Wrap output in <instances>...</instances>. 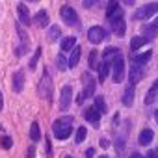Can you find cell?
I'll use <instances>...</instances> for the list:
<instances>
[{
	"instance_id": "1",
	"label": "cell",
	"mask_w": 158,
	"mask_h": 158,
	"mask_svg": "<svg viewBox=\"0 0 158 158\" xmlns=\"http://www.w3.org/2000/svg\"><path fill=\"white\" fill-rule=\"evenodd\" d=\"M52 132L58 139H67L73 132V117L67 115V117H60L54 121L52 125Z\"/></svg>"
},
{
	"instance_id": "2",
	"label": "cell",
	"mask_w": 158,
	"mask_h": 158,
	"mask_svg": "<svg viewBox=\"0 0 158 158\" xmlns=\"http://www.w3.org/2000/svg\"><path fill=\"white\" fill-rule=\"evenodd\" d=\"M82 93H80V97H78V104H82L84 102V99H89V97H93V93H95V86H97V82H95V78L89 74V73H84L82 74Z\"/></svg>"
},
{
	"instance_id": "3",
	"label": "cell",
	"mask_w": 158,
	"mask_h": 158,
	"mask_svg": "<svg viewBox=\"0 0 158 158\" xmlns=\"http://www.w3.org/2000/svg\"><path fill=\"white\" fill-rule=\"evenodd\" d=\"M110 24H112V30L115 35H125V17H123V11L121 10H115L110 17H108Z\"/></svg>"
},
{
	"instance_id": "4",
	"label": "cell",
	"mask_w": 158,
	"mask_h": 158,
	"mask_svg": "<svg viewBox=\"0 0 158 158\" xmlns=\"http://www.w3.org/2000/svg\"><path fill=\"white\" fill-rule=\"evenodd\" d=\"M112 78H114L115 84H121L123 78H125V60L121 56H117L112 61Z\"/></svg>"
},
{
	"instance_id": "5",
	"label": "cell",
	"mask_w": 158,
	"mask_h": 158,
	"mask_svg": "<svg viewBox=\"0 0 158 158\" xmlns=\"http://www.w3.org/2000/svg\"><path fill=\"white\" fill-rule=\"evenodd\" d=\"M37 93H39L41 99H50V93H52V78L48 76L47 71L43 73V78H41V82H39Z\"/></svg>"
},
{
	"instance_id": "6",
	"label": "cell",
	"mask_w": 158,
	"mask_h": 158,
	"mask_svg": "<svg viewBox=\"0 0 158 158\" xmlns=\"http://www.w3.org/2000/svg\"><path fill=\"white\" fill-rule=\"evenodd\" d=\"M156 11H158V4H147V6L136 10L132 19H136V21H147V19H151Z\"/></svg>"
},
{
	"instance_id": "7",
	"label": "cell",
	"mask_w": 158,
	"mask_h": 158,
	"mask_svg": "<svg viewBox=\"0 0 158 158\" xmlns=\"http://www.w3.org/2000/svg\"><path fill=\"white\" fill-rule=\"evenodd\" d=\"M60 15H61V19H63L69 26H78V15H76V11H74L71 6H63V8L60 10Z\"/></svg>"
},
{
	"instance_id": "8",
	"label": "cell",
	"mask_w": 158,
	"mask_h": 158,
	"mask_svg": "<svg viewBox=\"0 0 158 158\" xmlns=\"http://www.w3.org/2000/svg\"><path fill=\"white\" fill-rule=\"evenodd\" d=\"M88 39H89L93 45H99L101 41L106 39V32H104V28H101V26H91L89 32H88Z\"/></svg>"
},
{
	"instance_id": "9",
	"label": "cell",
	"mask_w": 158,
	"mask_h": 158,
	"mask_svg": "<svg viewBox=\"0 0 158 158\" xmlns=\"http://www.w3.org/2000/svg\"><path fill=\"white\" fill-rule=\"evenodd\" d=\"M71 99H73V88L71 86H63L61 97H60V110H69Z\"/></svg>"
},
{
	"instance_id": "10",
	"label": "cell",
	"mask_w": 158,
	"mask_h": 158,
	"mask_svg": "<svg viewBox=\"0 0 158 158\" xmlns=\"http://www.w3.org/2000/svg\"><path fill=\"white\" fill-rule=\"evenodd\" d=\"M84 117H86V121L91 123L93 127H99V123H101V112H99L95 106H93V108H86Z\"/></svg>"
},
{
	"instance_id": "11",
	"label": "cell",
	"mask_w": 158,
	"mask_h": 158,
	"mask_svg": "<svg viewBox=\"0 0 158 158\" xmlns=\"http://www.w3.org/2000/svg\"><path fill=\"white\" fill-rule=\"evenodd\" d=\"M141 76H143L141 67H139L138 63H134V65L130 67V71H128V80H130V84H132V86H134V84H138V82L141 80Z\"/></svg>"
},
{
	"instance_id": "12",
	"label": "cell",
	"mask_w": 158,
	"mask_h": 158,
	"mask_svg": "<svg viewBox=\"0 0 158 158\" xmlns=\"http://www.w3.org/2000/svg\"><path fill=\"white\" fill-rule=\"evenodd\" d=\"M24 88V73L23 71H17L13 74V91L15 93H21Z\"/></svg>"
},
{
	"instance_id": "13",
	"label": "cell",
	"mask_w": 158,
	"mask_h": 158,
	"mask_svg": "<svg viewBox=\"0 0 158 158\" xmlns=\"http://www.w3.org/2000/svg\"><path fill=\"white\" fill-rule=\"evenodd\" d=\"M17 11H19V21L24 24V26H28L30 23H32V19H30V11H28V8L24 6V4H19V8H17Z\"/></svg>"
},
{
	"instance_id": "14",
	"label": "cell",
	"mask_w": 158,
	"mask_h": 158,
	"mask_svg": "<svg viewBox=\"0 0 158 158\" xmlns=\"http://www.w3.org/2000/svg\"><path fill=\"white\" fill-rule=\"evenodd\" d=\"M143 37L147 39V41H151V39H154L156 37V34H158V23L154 21L152 24H147V26H143Z\"/></svg>"
},
{
	"instance_id": "15",
	"label": "cell",
	"mask_w": 158,
	"mask_h": 158,
	"mask_svg": "<svg viewBox=\"0 0 158 158\" xmlns=\"http://www.w3.org/2000/svg\"><path fill=\"white\" fill-rule=\"evenodd\" d=\"M152 138H154V134H152V130L151 128H143L141 132H139V138H138V141H139V145H149L151 141H152Z\"/></svg>"
},
{
	"instance_id": "16",
	"label": "cell",
	"mask_w": 158,
	"mask_h": 158,
	"mask_svg": "<svg viewBox=\"0 0 158 158\" xmlns=\"http://www.w3.org/2000/svg\"><path fill=\"white\" fill-rule=\"evenodd\" d=\"M123 104L125 106H132L134 104V86L132 84H128L125 93H123Z\"/></svg>"
},
{
	"instance_id": "17",
	"label": "cell",
	"mask_w": 158,
	"mask_h": 158,
	"mask_svg": "<svg viewBox=\"0 0 158 158\" xmlns=\"http://www.w3.org/2000/svg\"><path fill=\"white\" fill-rule=\"evenodd\" d=\"M35 24H37L39 28L48 26V13H47L45 10H39V11L35 13Z\"/></svg>"
},
{
	"instance_id": "18",
	"label": "cell",
	"mask_w": 158,
	"mask_h": 158,
	"mask_svg": "<svg viewBox=\"0 0 158 158\" xmlns=\"http://www.w3.org/2000/svg\"><path fill=\"white\" fill-rule=\"evenodd\" d=\"M78 60H80V47H74L71 50V56H69V67L74 69L76 63H78Z\"/></svg>"
},
{
	"instance_id": "19",
	"label": "cell",
	"mask_w": 158,
	"mask_h": 158,
	"mask_svg": "<svg viewBox=\"0 0 158 158\" xmlns=\"http://www.w3.org/2000/svg\"><path fill=\"white\" fill-rule=\"evenodd\" d=\"M74 47H76V39H74L73 35L61 39V50H63V52H69V50H73Z\"/></svg>"
},
{
	"instance_id": "20",
	"label": "cell",
	"mask_w": 158,
	"mask_h": 158,
	"mask_svg": "<svg viewBox=\"0 0 158 158\" xmlns=\"http://www.w3.org/2000/svg\"><path fill=\"white\" fill-rule=\"evenodd\" d=\"M117 56H121V50H119L117 47H108V48L104 50V61H108V63H110L112 58L115 60Z\"/></svg>"
},
{
	"instance_id": "21",
	"label": "cell",
	"mask_w": 158,
	"mask_h": 158,
	"mask_svg": "<svg viewBox=\"0 0 158 158\" xmlns=\"http://www.w3.org/2000/svg\"><path fill=\"white\" fill-rule=\"evenodd\" d=\"M60 34H61L60 26H50V28H48V34H47V39H48L50 43H54V41L60 39Z\"/></svg>"
},
{
	"instance_id": "22",
	"label": "cell",
	"mask_w": 158,
	"mask_h": 158,
	"mask_svg": "<svg viewBox=\"0 0 158 158\" xmlns=\"http://www.w3.org/2000/svg\"><path fill=\"white\" fill-rule=\"evenodd\" d=\"M108 73H110V63H108V61H102L101 67H99V82H104V80H106Z\"/></svg>"
},
{
	"instance_id": "23",
	"label": "cell",
	"mask_w": 158,
	"mask_h": 158,
	"mask_svg": "<svg viewBox=\"0 0 158 158\" xmlns=\"http://www.w3.org/2000/svg\"><path fill=\"white\" fill-rule=\"evenodd\" d=\"M30 138H32L34 141H39V138H41V128H39V123H32V127H30Z\"/></svg>"
},
{
	"instance_id": "24",
	"label": "cell",
	"mask_w": 158,
	"mask_h": 158,
	"mask_svg": "<svg viewBox=\"0 0 158 158\" xmlns=\"http://www.w3.org/2000/svg\"><path fill=\"white\" fill-rule=\"evenodd\" d=\"M147 43V39L141 35V37H132V41H130V48L132 50H138V48H141L143 45Z\"/></svg>"
},
{
	"instance_id": "25",
	"label": "cell",
	"mask_w": 158,
	"mask_h": 158,
	"mask_svg": "<svg viewBox=\"0 0 158 158\" xmlns=\"http://www.w3.org/2000/svg\"><path fill=\"white\" fill-rule=\"evenodd\" d=\"M95 108H97L101 114H106V112H108V106H106L104 97H97V99H95Z\"/></svg>"
},
{
	"instance_id": "26",
	"label": "cell",
	"mask_w": 158,
	"mask_h": 158,
	"mask_svg": "<svg viewBox=\"0 0 158 158\" xmlns=\"http://www.w3.org/2000/svg\"><path fill=\"white\" fill-rule=\"evenodd\" d=\"M86 136H88V130H86L84 127H80V128H78V130H76V136H74V141H76V143H82V141L86 139Z\"/></svg>"
},
{
	"instance_id": "27",
	"label": "cell",
	"mask_w": 158,
	"mask_h": 158,
	"mask_svg": "<svg viewBox=\"0 0 158 158\" xmlns=\"http://www.w3.org/2000/svg\"><path fill=\"white\" fill-rule=\"evenodd\" d=\"M149 60H151V52H145V54H141V56H134V58H132V61H134V63H138V65L147 63Z\"/></svg>"
},
{
	"instance_id": "28",
	"label": "cell",
	"mask_w": 158,
	"mask_h": 158,
	"mask_svg": "<svg viewBox=\"0 0 158 158\" xmlns=\"http://www.w3.org/2000/svg\"><path fill=\"white\" fill-rule=\"evenodd\" d=\"M97 58H99V52H97V50H91V54H89V67H91V69H99Z\"/></svg>"
},
{
	"instance_id": "29",
	"label": "cell",
	"mask_w": 158,
	"mask_h": 158,
	"mask_svg": "<svg viewBox=\"0 0 158 158\" xmlns=\"http://www.w3.org/2000/svg\"><path fill=\"white\" fill-rule=\"evenodd\" d=\"M56 65H58V69H60V71H65V69L69 67V61L63 58V54H60V56L56 58Z\"/></svg>"
},
{
	"instance_id": "30",
	"label": "cell",
	"mask_w": 158,
	"mask_h": 158,
	"mask_svg": "<svg viewBox=\"0 0 158 158\" xmlns=\"http://www.w3.org/2000/svg\"><path fill=\"white\" fill-rule=\"evenodd\" d=\"M115 10H119V2H117V0H110V2H108V8H106V15L110 17Z\"/></svg>"
},
{
	"instance_id": "31",
	"label": "cell",
	"mask_w": 158,
	"mask_h": 158,
	"mask_svg": "<svg viewBox=\"0 0 158 158\" xmlns=\"http://www.w3.org/2000/svg\"><path fill=\"white\" fill-rule=\"evenodd\" d=\"M156 88H151L149 89V93H147V97H145V104H152L154 102V99H156Z\"/></svg>"
},
{
	"instance_id": "32",
	"label": "cell",
	"mask_w": 158,
	"mask_h": 158,
	"mask_svg": "<svg viewBox=\"0 0 158 158\" xmlns=\"http://www.w3.org/2000/svg\"><path fill=\"white\" fill-rule=\"evenodd\" d=\"M39 54H41V50L37 48V50H35V54H34V58L30 60V69H32V71L37 67V60H39Z\"/></svg>"
},
{
	"instance_id": "33",
	"label": "cell",
	"mask_w": 158,
	"mask_h": 158,
	"mask_svg": "<svg viewBox=\"0 0 158 158\" xmlns=\"http://www.w3.org/2000/svg\"><path fill=\"white\" fill-rule=\"evenodd\" d=\"M0 143H2V147H4V149H10V147L13 145V141H11V138H8V136H4L2 139H0Z\"/></svg>"
},
{
	"instance_id": "34",
	"label": "cell",
	"mask_w": 158,
	"mask_h": 158,
	"mask_svg": "<svg viewBox=\"0 0 158 158\" xmlns=\"http://www.w3.org/2000/svg\"><path fill=\"white\" fill-rule=\"evenodd\" d=\"M86 8H93L95 4H99V0H84V2H82Z\"/></svg>"
},
{
	"instance_id": "35",
	"label": "cell",
	"mask_w": 158,
	"mask_h": 158,
	"mask_svg": "<svg viewBox=\"0 0 158 158\" xmlns=\"http://www.w3.org/2000/svg\"><path fill=\"white\" fill-rule=\"evenodd\" d=\"M95 156V149H88L86 151V158H93Z\"/></svg>"
},
{
	"instance_id": "36",
	"label": "cell",
	"mask_w": 158,
	"mask_h": 158,
	"mask_svg": "<svg viewBox=\"0 0 158 158\" xmlns=\"http://www.w3.org/2000/svg\"><path fill=\"white\" fill-rule=\"evenodd\" d=\"M34 154H35V149L30 147V149H28V158H34Z\"/></svg>"
},
{
	"instance_id": "37",
	"label": "cell",
	"mask_w": 158,
	"mask_h": 158,
	"mask_svg": "<svg viewBox=\"0 0 158 158\" xmlns=\"http://www.w3.org/2000/svg\"><path fill=\"white\" fill-rule=\"evenodd\" d=\"M145 158H156V151H149Z\"/></svg>"
},
{
	"instance_id": "38",
	"label": "cell",
	"mask_w": 158,
	"mask_h": 158,
	"mask_svg": "<svg viewBox=\"0 0 158 158\" xmlns=\"http://www.w3.org/2000/svg\"><path fill=\"white\" fill-rule=\"evenodd\" d=\"M130 158H143V156H141L139 152H132V154H130Z\"/></svg>"
},
{
	"instance_id": "39",
	"label": "cell",
	"mask_w": 158,
	"mask_h": 158,
	"mask_svg": "<svg viewBox=\"0 0 158 158\" xmlns=\"http://www.w3.org/2000/svg\"><path fill=\"white\" fill-rule=\"evenodd\" d=\"M123 2H125V4H127V6H132V4H134V2H136V0H123Z\"/></svg>"
},
{
	"instance_id": "40",
	"label": "cell",
	"mask_w": 158,
	"mask_h": 158,
	"mask_svg": "<svg viewBox=\"0 0 158 158\" xmlns=\"http://www.w3.org/2000/svg\"><path fill=\"white\" fill-rule=\"evenodd\" d=\"M101 145H102L104 149H108V141H106V139H102V141H101Z\"/></svg>"
},
{
	"instance_id": "41",
	"label": "cell",
	"mask_w": 158,
	"mask_h": 158,
	"mask_svg": "<svg viewBox=\"0 0 158 158\" xmlns=\"http://www.w3.org/2000/svg\"><path fill=\"white\" fill-rule=\"evenodd\" d=\"M2 104H4V99H2V93H0V110H2Z\"/></svg>"
},
{
	"instance_id": "42",
	"label": "cell",
	"mask_w": 158,
	"mask_h": 158,
	"mask_svg": "<svg viewBox=\"0 0 158 158\" xmlns=\"http://www.w3.org/2000/svg\"><path fill=\"white\" fill-rule=\"evenodd\" d=\"M154 119H156V123H158V110L154 112Z\"/></svg>"
},
{
	"instance_id": "43",
	"label": "cell",
	"mask_w": 158,
	"mask_h": 158,
	"mask_svg": "<svg viewBox=\"0 0 158 158\" xmlns=\"http://www.w3.org/2000/svg\"><path fill=\"white\" fill-rule=\"evenodd\" d=\"M152 88H156V89H158V80H156V82L152 84Z\"/></svg>"
},
{
	"instance_id": "44",
	"label": "cell",
	"mask_w": 158,
	"mask_h": 158,
	"mask_svg": "<svg viewBox=\"0 0 158 158\" xmlns=\"http://www.w3.org/2000/svg\"><path fill=\"white\" fill-rule=\"evenodd\" d=\"M28 2H39V0H28Z\"/></svg>"
},
{
	"instance_id": "45",
	"label": "cell",
	"mask_w": 158,
	"mask_h": 158,
	"mask_svg": "<svg viewBox=\"0 0 158 158\" xmlns=\"http://www.w3.org/2000/svg\"><path fill=\"white\" fill-rule=\"evenodd\" d=\"M65 158H73V156H69V154H67V156H65Z\"/></svg>"
},
{
	"instance_id": "46",
	"label": "cell",
	"mask_w": 158,
	"mask_h": 158,
	"mask_svg": "<svg viewBox=\"0 0 158 158\" xmlns=\"http://www.w3.org/2000/svg\"><path fill=\"white\" fill-rule=\"evenodd\" d=\"M99 158H108V156H99Z\"/></svg>"
},
{
	"instance_id": "47",
	"label": "cell",
	"mask_w": 158,
	"mask_h": 158,
	"mask_svg": "<svg viewBox=\"0 0 158 158\" xmlns=\"http://www.w3.org/2000/svg\"><path fill=\"white\" fill-rule=\"evenodd\" d=\"M156 158H158V151H156Z\"/></svg>"
},
{
	"instance_id": "48",
	"label": "cell",
	"mask_w": 158,
	"mask_h": 158,
	"mask_svg": "<svg viewBox=\"0 0 158 158\" xmlns=\"http://www.w3.org/2000/svg\"><path fill=\"white\" fill-rule=\"evenodd\" d=\"M156 23H158V19H156Z\"/></svg>"
}]
</instances>
